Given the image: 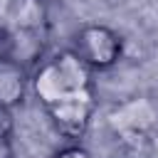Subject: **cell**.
Listing matches in <instances>:
<instances>
[{"label": "cell", "mask_w": 158, "mask_h": 158, "mask_svg": "<svg viewBox=\"0 0 158 158\" xmlns=\"http://www.w3.org/2000/svg\"><path fill=\"white\" fill-rule=\"evenodd\" d=\"M30 89L42 109L94 96V72L72 52L52 54L49 59H42L30 72Z\"/></svg>", "instance_id": "cell-1"}, {"label": "cell", "mask_w": 158, "mask_h": 158, "mask_svg": "<svg viewBox=\"0 0 158 158\" xmlns=\"http://www.w3.org/2000/svg\"><path fill=\"white\" fill-rule=\"evenodd\" d=\"M72 52L91 72H96V69H109L121 59L123 42L106 25H84L74 37Z\"/></svg>", "instance_id": "cell-2"}, {"label": "cell", "mask_w": 158, "mask_h": 158, "mask_svg": "<svg viewBox=\"0 0 158 158\" xmlns=\"http://www.w3.org/2000/svg\"><path fill=\"white\" fill-rule=\"evenodd\" d=\"M94 104H96L94 96H81V99H72V101L49 106V109H44V114H47L52 128L57 131V136L77 143L91 123Z\"/></svg>", "instance_id": "cell-3"}, {"label": "cell", "mask_w": 158, "mask_h": 158, "mask_svg": "<svg viewBox=\"0 0 158 158\" xmlns=\"http://www.w3.org/2000/svg\"><path fill=\"white\" fill-rule=\"evenodd\" d=\"M42 37H44V30H17V32L0 30L2 57L30 72L42 62V47H44Z\"/></svg>", "instance_id": "cell-4"}, {"label": "cell", "mask_w": 158, "mask_h": 158, "mask_svg": "<svg viewBox=\"0 0 158 158\" xmlns=\"http://www.w3.org/2000/svg\"><path fill=\"white\" fill-rule=\"evenodd\" d=\"M47 27V5L44 0H10L0 15V30H44Z\"/></svg>", "instance_id": "cell-5"}, {"label": "cell", "mask_w": 158, "mask_h": 158, "mask_svg": "<svg viewBox=\"0 0 158 158\" xmlns=\"http://www.w3.org/2000/svg\"><path fill=\"white\" fill-rule=\"evenodd\" d=\"M30 89V72L10 59H0V109L12 111L22 106Z\"/></svg>", "instance_id": "cell-6"}, {"label": "cell", "mask_w": 158, "mask_h": 158, "mask_svg": "<svg viewBox=\"0 0 158 158\" xmlns=\"http://www.w3.org/2000/svg\"><path fill=\"white\" fill-rule=\"evenodd\" d=\"M49 158H94L84 146H79V143H69V146H62V148H57Z\"/></svg>", "instance_id": "cell-7"}, {"label": "cell", "mask_w": 158, "mask_h": 158, "mask_svg": "<svg viewBox=\"0 0 158 158\" xmlns=\"http://www.w3.org/2000/svg\"><path fill=\"white\" fill-rule=\"evenodd\" d=\"M0 158H15L12 133H5V131H0Z\"/></svg>", "instance_id": "cell-8"}, {"label": "cell", "mask_w": 158, "mask_h": 158, "mask_svg": "<svg viewBox=\"0 0 158 158\" xmlns=\"http://www.w3.org/2000/svg\"><path fill=\"white\" fill-rule=\"evenodd\" d=\"M0 59H2V42H0Z\"/></svg>", "instance_id": "cell-9"}]
</instances>
